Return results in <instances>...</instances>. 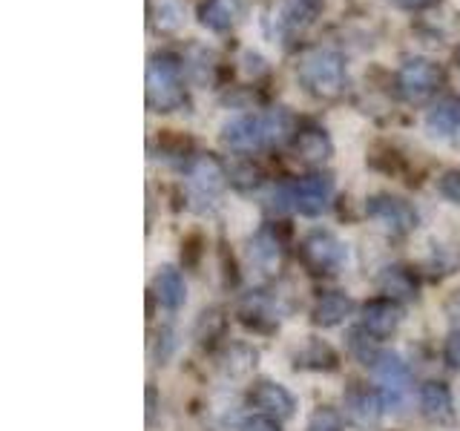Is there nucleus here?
Here are the masks:
<instances>
[{"label": "nucleus", "mask_w": 460, "mask_h": 431, "mask_svg": "<svg viewBox=\"0 0 460 431\" xmlns=\"http://www.w3.org/2000/svg\"><path fill=\"white\" fill-rule=\"evenodd\" d=\"M299 81L316 98H337L345 90V64L342 55L328 47H314L299 57Z\"/></svg>", "instance_id": "f257e3e1"}, {"label": "nucleus", "mask_w": 460, "mask_h": 431, "mask_svg": "<svg viewBox=\"0 0 460 431\" xmlns=\"http://www.w3.org/2000/svg\"><path fill=\"white\" fill-rule=\"evenodd\" d=\"M181 104V61L170 52L153 55L147 64V107L153 112H176Z\"/></svg>", "instance_id": "f03ea898"}, {"label": "nucleus", "mask_w": 460, "mask_h": 431, "mask_svg": "<svg viewBox=\"0 0 460 431\" xmlns=\"http://www.w3.org/2000/svg\"><path fill=\"white\" fill-rule=\"evenodd\" d=\"M443 69L429 57H409L397 72V90L409 104H426L440 90Z\"/></svg>", "instance_id": "7ed1b4c3"}, {"label": "nucleus", "mask_w": 460, "mask_h": 431, "mask_svg": "<svg viewBox=\"0 0 460 431\" xmlns=\"http://www.w3.org/2000/svg\"><path fill=\"white\" fill-rule=\"evenodd\" d=\"M302 259L316 273H334L349 262V248L328 230H311L302 239Z\"/></svg>", "instance_id": "20e7f679"}, {"label": "nucleus", "mask_w": 460, "mask_h": 431, "mask_svg": "<svg viewBox=\"0 0 460 431\" xmlns=\"http://www.w3.org/2000/svg\"><path fill=\"white\" fill-rule=\"evenodd\" d=\"M366 213H368V219H374L383 230H388V233H394V236L411 233L414 224H417V210L409 205L406 198H397V196L368 198Z\"/></svg>", "instance_id": "39448f33"}, {"label": "nucleus", "mask_w": 460, "mask_h": 431, "mask_svg": "<svg viewBox=\"0 0 460 431\" xmlns=\"http://www.w3.org/2000/svg\"><path fill=\"white\" fill-rule=\"evenodd\" d=\"M222 141L227 144L230 150H242V153H251L259 150L268 144V129H265V115H236L222 124Z\"/></svg>", "instance_id": "423d86ee"}, {"label": "nucleus", "mask_w": 460, "mask_h": 431, "mask_svg": "<svg viewBox=\"0 0 460 431\" xmlns=\"http://www.w3.org/2000/svg\"><path fill=\"white\" fill-rule=\"evenodd\" d=\"M291 190V205L302 216H323L331 207V196H334V181L328 176H308L296 181Z\"/></svg>", "instance_id": "0eeeda50"}, {"label": "nucleus", "mask_w": 460, "mask_h": 431, "mask_svg": "<svg viewBox=\"0 0 460 431\" xmlns=\"http://www.w3.org/2000/svg\"><path fill=\"white\" fill-rule=\"evenodd\" d=\"M374 374L380 380V391L385 406H400L409 391V368L397 354H380L374 363Z\"/></svg>", "instance_id": "6e6552de"}, {"label": "nucleus", "mask_w": 460, "mask_h": 431, "mask_svg": "<svg viewBox=\"0 0 460 431\" xmlns=\"http://www.w3.org/2000/svg\"><path fill=\"white\" fill-rule=\"evenodd\" d=\"M251 406H256L259 411H265L268 417H277V420H288V417H294L296 402H294L291 391H288L285 385L265 380V383L253 385Z\"/></svg>", "instance_id": "1a4fd4ad"}, {"label": "nucleus", "mask_w": 460, "mask_h": 431, "mask_svg": "<svg viewBox=\"0 0 460 431\" xmlns=\"http://www.w3.org/2000/svg\"><path fill=\"white\" fill-rule=\"evenodd\" d=\"M320 9L323 0H279L273 21H277L282 32H299V29H305L320 14Z\"/></svg>", "instance_id": "9d476101"}, {"label": "nucleus", "mask_w": 460, "mask_h": 431, "mask_svg": "<svg viewBox=\"0 0 460 431\" xmlns=\"http://www.w3.org/2000/svg\"><path fill=\"white\" fill-rule=\"evenodd\" d=\"M417 402H420V414L431 423H452V394L449 388L440 383H426L420 385V394H417Z\"/></svg>", "instance_id": "9b49d317"}, {"label": "nucleus", "mask_w": 460, "mask_h": 431, "mask_svg": "<svg viewBox=\"0 0 460 431\" xmlns=\"http://www.w3.org/2000/svg\"><path fill=\"white\" fill-rule=\"evenodd\" d=\"M400 325V308L392 299H374L363 311V328L374 337H392Z\"/></svg>", "instance_id": "f8f14e48"}, {"label": "nucleus", "mask_w": 460, "mask_h": 431, "mask_svg": "<svg viewBox=\"0 0 460 431\" xmlns=\"http://www.w3.org/2000/svg\"><path fill=\"white\" fill-rule=\"evenodd\" d=\"M190 181L201 196H216L225 190L227 176H225V167L216 162L213 155H199L190 164Z\"/></svg>", "instance_id": "ddd939ff"}, {"label": "nucleus", "mask_w": 460, "mask_h": 431, "mask_svg": "<svg viewBox=\"0 0 460 431\" xmlns=\"http://www.w3.org/2000/svg\"><path fill=\"white\" fill-rule=\"evenodd\" d=\"M248 259L251 265L262 273V277H273V273L279 270V262H282V251H279V242L273 239L268 230L262 233H256L251 239V248H248Z\"/></svg>", "instance_id": "4468645a"}, {"label": "nucleus", "mask_w": 460, "mask_h": 431, "mask_svg": "<svg viewBox=\"0 0 460 431\" xmlns=\"http://www.w3.org/2000/svg\"><path fill=\"white\" fill-rule=\"evenodd\" d=\"M345 411L357 423V426H374L383 414V400L377 394L366 391V388H354V391L345 397Z\"/></svg>", "instance_id": "2eb2a0df"}, {"label": "nucleus", "mask_w": 460, "mask_h": 431, "mask_svg": "<svg viewBox=\"0 0 460 431\" xmlns=\"http://www.w3.org/2000/svg\"><path fill=\"white\" fill-rule=\"evenodd\" d=\"M153 291H155L158 302H162V305L170 308V311L181 308L184 299H187L184 279H181V273L176 268H162V270H158L155 279H153Z\"/></svg>", "instance_id": "dca6fc26"}, {"label": "nucleus", "mask_w": 460, "mask_h": 431, "mask_svg": "<svg viewBox=\"0 0 460 431\" xmlns=\"http://www.w3.org/2000/svg\"><path fill=\"white\" fill-rule=\"evenodd\" d=\"M351 311H354V299H351V296H345V294H340V291L325 294V296L314 305V322H316V325H323V328L340 325Z\"/></svg>", "instance_id": "f3484780"}, {"label": "nucleus", "mask_w": 460, "mask_h": 431, "mask_svg": "<svg viewBox=\"0 0 460 431\" xmlns=\"http://www.w3.org/2000/svg\"><path fill=\"white\" fill-rule=\"evenodd\" d=\"M426 129L435 138H452L460 133V107L455 101H443L426 115Z\"/></svg>", "instance_id": "a211bd4d"}, {"label": "nucleus", "mask_w": 460, "mask_h": 431, "mask_svg": "<svg viewBox=\"0 0 460 431\" xmlns=\"http://www.w3.org/2000/svg\"><path fill=\"white\" fill-rule=\"evenodd\" d=\"M199 21L210 32H227L236 23V4L234 0H205L199 9Z\"/></svg>", "instance_id": "6ab92c4d"}, {"label": "nucleus", "mask_w": 460, "mask_h": 431, "mask_svg": "<svg viewBox=\"0 0 460 431\" xmlns=\"http://www.w3.org/2000/svg\"><path fill=\"white\" fill-rule=\"evenodd\" d=\"M184 69L193 84L210 86L216 81V55L205 47H190L184 55Z\"/></svg>", "instance_id": "aec40b11"}, {"label": "nucleus", "mask_w": 460, "mask_h": 431, "mask_svg": "<svg viewBox=\"0 0 460 431\" xmlns=\"http://www.w3.org/2000/svg\"><path fill=\"white\" fill-rule=\"evenodd\" d=\"M150 23L155 32H179L184 23V9L179 0H153Z\"/></svg>", "instance_id": "412c9836"}, {"label": "nucleus", "mask_w": 460, "mask_h": 431, "mask_svg": "<svg viewBox=\"0 0 460 431\" xmlns=\"http://www.w3.org/2000/svg\"><path fill=\"white\" fill-rule=\"evenodd\" d=\"M296 153L302 155V162L308 164H323L331 155V138L323 133V129H305L296 138Z\"/></svg>", "instance_id": "4be33fe9"}, {"label": "nucleus", "mask_w": 460, "mask_h": 431, "mask_svg": "<svg viewBox=\"0 0 460 431\" xmlns=\"http://www.w3.org/2000/svg\"><path fill=\"white\" fill-rule=\"evenodd\" d=\"M299 365H308V368H334L337 365V356L334 351L328 348L323 339H308V345L302 348L299 354Z\"/></svg>", "instance_id": "5701e85b"}, {"label": "nucleus", "mask_w": 460, "mask_h": 431, "mask_svg": "<svg viewBox=\"0 0 460 431\" xmlns=\"http://www.w3.org/2000/svg\"><path fill=\"white\" fill-rule=\"evenodd\" d=\"M265 129H268V144H282L294 133V119L282 107L265 112Z\"/></svg>", "instance_id": "b1692460"}, {"label": "nucleus", "mask_w": 460, "mask_h": 431, "mask_svg": "<svg viewBox=\"0 0 460 431\" xmlns=\"http://www.w3.org/2000/svg\"><path fill=\"white\" fill-rule=\"evenodd\" d=\"M374 334H368L366 328H351L349 330V348L354 351V356L359 359V363H377V356H380V351H377V345H374V339H371Z\"/></svg>", "instance_id": "393cba45"}, {"label": "nucleus", "mask_w": 460, "mask_h": 431, "mask_svg": "<svg viewBox=\"0 0 460 431\" xmlns=\"http://www.w3.org/2000/svg\"><path fill=\"white\" fill-rule=\"evenodd\" d=\"M383 291L385 294H394V296H406V299H411L414 296V282H411V277L402 268H388L385 273H383Z\"/></svg>", "instance_id": "a878e982"}, {"label": "nucleus", "mask_w": 460, "mask_h": 431, "mask_svg": "<svg viewBox=\"0 0 460 431\" xmlns=\"http://www.w3.org/2000/svg\"><path fill=\"white\" fill-rule=\"evenodd\" d=\"M308 431H342L337 411H331V409H320V411H316V414L311 417Z\"/></svg>", "instance_id": "bb28decb"}, {"label": "nucleus", "mask_w": 460, "mask_h": 431, "mask_svg": "<svg viewBox=\"0 0 460 431\" xmlns=\"http://www.w3.org/2000/svg\"><path fill=\"white\" fill-rule=\"evenodd\" d=\"M438 190L449 201H455V205H460V170L443 172L440 181H438Z\"/></svg>", "instance_id": "cd10ccee"}, {"label": "nucleus", "mask_w": 460, "mask_h": 431, "mask_svg": "<svg viewBox=\"0 0 460 431\" xmlns=\"http://www.w3.org/2000/svg\"><path fill=\"white\" fill-rule=\"evenodd\" d=\"M268 69V64H265V57L262 55H259V52H242V72H244V75H262V72Z\"/></svg>", "instance_id": "c85d7f7f"}, {"label": "nucleus", "mask_w": 460, "mask_h": 431, "mask_svg": "<svg viewBox=\"0 0 460 431\" xmlns=\"http://www.w3.org/2000/svg\"><path fill=\"white\" fill-rule=\"evenodd\" d=\"M446 359H449L452 368H460V328H455L446 339Z\"/></svg>", "instance_id": "c756f323"}, {"label": "nucleus", "mask_w": 460, "mask_h": 431, "mask_svg": "<svg viewBox=\"0 0 460 431\" xmlns=\"http://www.w3.org/2000/svg\"><path fill=\"white\" fill-rule=\"evenodd\" d=\"M242 431H279V428L270 417H251V420H244Z\"/></svg>", "instance_id": "7c9ffc66"}, {"label": "nucleus", "mask_w": 460, "mask_h": 431, "mask_svg": "<svg viewBox=\"0 0 460 431\" xmlns=\"http://www.w3.org/2000/svg\"><path fill=\"white\" fill-rule=\"evenodd\" d=\"M446 316L460 328V287H455V291L449 294V299H446Z\"/></svg>", "instance_id": "2f4dec72"}, {"label": "nucleus", "mask_w": 460, "mask_h": 431, "mask_svg": "<svg viewBox=\"0 0 460 431\" xmlns=\"http://www.w3.org/2000/svg\"><path fill=\"white\" fill-rule=\"evenodd\" d=\"M392 4L397 6V9H423L426 4H431V0H392Z\"/></svg>", "instance_id": "473e14b6"}, {"label": "nucleus", "mask_w": 460, "mask_h": 431, "mask_svg": "<svg viewBox=\"0 0 460 431\" xmlns=\"http://www.w3.org/2000/svg\"><path fill=\"white\" fill-rule=\"evenodd\" d=\"M457 61H460V47H457Z\"/></svg>", "instance_id": "72a5a7b5"}]
</instances>
